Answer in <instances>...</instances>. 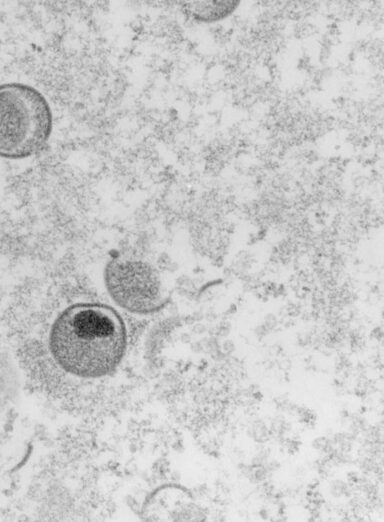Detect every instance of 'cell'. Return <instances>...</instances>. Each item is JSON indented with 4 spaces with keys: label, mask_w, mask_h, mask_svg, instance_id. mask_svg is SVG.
<instances>
[{
    "label": "cell",
    "mask_w": 384,
    "mask_h": 522,
    "mask_svg": "<svg viewBox=\"0 0 384 522\" xmlns=\"http://www.w3.org/2000/svg\"><path fill=\"white\" fill-rule=\"evenodd\" d=\"M50 354L66 373L85 379L113 373L124 358L127 328L119 313L94 302L72 304L53 321Z\"/></svg>",
    "instance_id": "obj_1"
},
{
    "label": "cell",
    "mask_w": 384,
    "mask_h": 522,
    "mask_svg": "<svg viewBox=\"0 0 384 522\" xmlns=\"http://www.w3.org/2000/svg\"><path fill=\"white\" fill-rule=\"evenodd\" d=\"M53 114L45 96L18 82L0 84V157L29 158L48 143Z\"/></svg>",
    "instance_id": "obj_2"
},
{
    "label": "cell",
    "mask_w": 384,
    "mask_h": 522,
    "mask_svg": "<svg viewBox=\"0 0 384 522\" xmlns=\"http://www.w3.org/2000/svg\"><path fill=\"white\" fill-rule=\"evenodd\" d=\"M105 288L113 302L133 314L159 311L167 295L157 270L136 258L116 257L104 268Z\"/></svg>",
    "instance_id": "obj_3"
},
{
    "label": "cell",
    "mask_w": 384,
    "mask_h": 522,
    "mask_svg": "<svg viewBox=\"0 0 384 522\" xmlns=\"http://www.w3.org/2000/svg\"><path fill=\"white\" fill-rule=\"evenodd\" d=\"M239 3V1H189L184 3V10L194 20L214 22L230 15Z\"/></svg>",
    "instance_id": "obj_4"
}]
</instances>
